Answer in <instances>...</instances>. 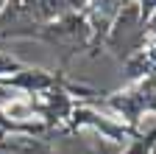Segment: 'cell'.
Returning <instances> with one entry per match:
<instances>
[{"instance_id":"cell-1","label":"cell","mask_w":156,"mask_h":154,"mask_svg":"<svg viewBox=\"0 0 156 154\" xmlns=\"http://www.w3.org/2000/svg\"><path fill=\"white\" fill-rule=\"evenodd\" d=\"M6 112L11 115V118H20V121H23V118H28V115H31V107H28L25 101H14V104L6 107Z\"/></svg>"}]
</instances>
